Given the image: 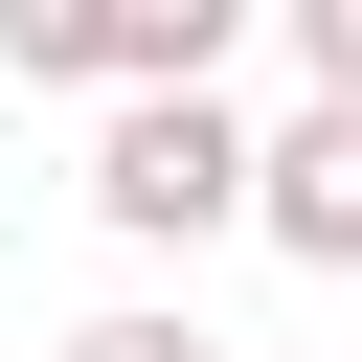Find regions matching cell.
<instances>
[{
	"mask_svg": "<svg viewBox=\"0 0 362 362\" xmlns=\"http://www.w3.org/2000/svg\"><path fill=\"white\" fill-rule=\"evenodd\" d=\"M226 204H249V113L226 90H113L90 113V226L113 249H226Z\"/></svg>",
	"mask_w": 362,
	"mask_h": 362,
	"instance_id": "obj_1",
	"label": "cell"
},
{
	"mask_svg": "<svg viewBox=\"0 0 362 362\" xmlns=\"http://www.w3.org/2000/svg\"><path fill=\"white\" fill-rule=\"evenodd\" d=\"M226 45H249V0H0V68L23 90H226Z\"/></svg>",
	"mask_w": 362,
	"mask_h": 362,
	"instance_id": "obj_2",
	"label": "cell"
},
{
	"mask_svg": "<svg viewBox=\"0 0 362 362\" xmlns=\"http://www.w3.org/2000/svg\"><path fill=\"white\" fill-rule=\"evenodd\" d=\"M226 226L294 249V272H362V113H249V204Z\"/></svg>",
	"mask_w": 362,
	"mask_h": 362,
	"instance_id": "obj_3",
	"label": "cell"
},
{
	"mask_svg": "<svg viewBox=\"0 0 362 362\" xmlns=\"http://www.w3.org/2000/svg\"><path fill=\"white\" fill-rule=\"evenodd\" d=\"M68 362H226V339H204V317H181V294H136V317H90V339H68Z\"/></svg>",
	"mask_w": 362,
	"mask_h": 362,
	"instance_id": "obj_4",
	"label": "cell"
}]
</instances>
